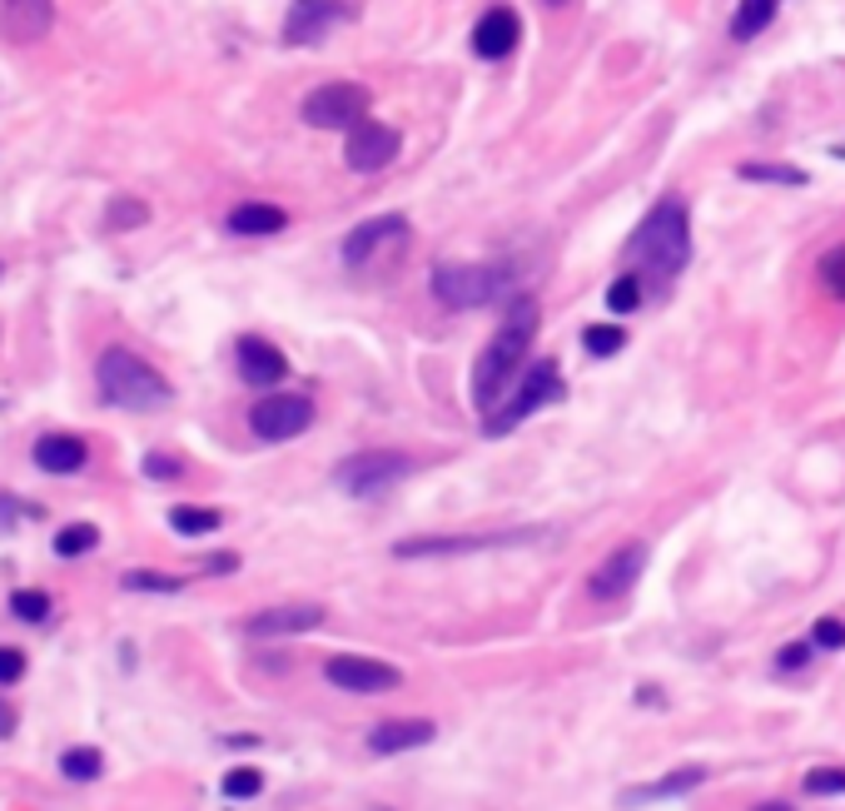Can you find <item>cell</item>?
<instances>
[{
    "instance_id": "obj_1",
    "label": "cell",
    "mask_w": 845,
    "mask_h": 811,
    "mask_svg": "<svg viewBox=\"0 0 845 811\" xmlns=\"http://www.w3.org/2000/svg\"><path fill=\"white\" fill-rule=\"evenodd\" d=\"M532 339H538V304L522 299V304L508 309L502 329L488 339V349L473 364V409L483 413V419L508 399V383L522 379V359H528Z\"/></svg>"
},
{
    "instance_id": "obj_2",
    "label": "cell",
    "mask_w": 845,
    "mask_h": 811,
    "mask_svg": "<svg viewBox=\"0 0 845 811\" xmlns=\"http://www.w3.org/2000/svg\"><path fill=\"white\" fill-rule=\"evenodd\" d=\"M627 260L641 264L657 280H677L681 270L691 264V209L687 199L667 195L647 209V219L632 229L627 240Z\"/></svg>"
},
{
    "instance_id": "obj_3",
    "label": "cell",
    "mask_w": 845,
    "mask_h": 811,
    "mask_svg": "<svg viewBox=\"0 0 845 811\" xmlns=\"http://www.w3.org/2000/svg\"><path fill=\"white\" fill-rule=\"evenodd\" d=\"M95 383H100V399L110 403V409H125V413H155L175 399L165 373L155 364H145L140 354H130V349H120V344L105 349V354L95 359Z\"/></svg>"
},
{
    "instance_id": "obj_4",
    "label": "cell",
    "mask_w": 845,
    "mask_h": 811,
    "mask_svg": "<svg viewBox=\"0 0 845 811\" xmlns=\"http://www.w3.org/2000/svg\"><path fill=\"white\" fill-rule=\"evenodd\" d=\"M558 399H562V373L552 359H538V364L522 369V379L512 383V393L483 419V433L488 439H502V433H512L522 419H532L538 409H548V403H558Z\"/></svg>"
},
{
    "instance_id": "obj_5",
    "label": "cell",
    "mask_w": 845,
    "mask_h": 811,
    "mask_svg": "<svg viewBox=\"0 0 845 811\" xmlns=\"http://www.w3.org/2000/svg\"><path fill=\"white\" fill-rule=\"evenodd\" d=\"M512 274L498 264H438L433 270V299L448 309H483L508 299Z\"/></svg>"
},
{
    "instance_id": "obj_6",
    "label": "cell",
    "mask_w": 845,
    "mask_h": 811,
    "mask_svg": "<svg viewBox=\"0 0 845 811\" xmlns=\"http://www.w3.org/2000/svg\"><path fill=\"white\" fill-rule=\"evenodd\" d=\"M298 115L314 130H353L358 120H369V90L358 80H328L304 95V110Z\"/></svg>"
},
{
    "instance_id": "obj_7",
    "label": "cell",
    "mask_w": 845,
    "mask_h": 811,
    "mask_svg": "<svg viewBox=\"0 0 845 811\" xmlns=\"http://www.w3.org/2000/svg\"><path fill=\"white\" fill-rule=\"evenodd\" d=\"M409 458L393 453V448H373V453H353L348 463H338V488L348 498H383L389 488H399L409 478Z\"/></svg>"
},
{
    "instance_id": "obj_8",
    "label": "cell",
    "mask_w": 845,
    "mask_h": 811,
    "mask_svg": "<svg viewBox=\"0 0 845 811\" xmlns=\"http://www.w3.org/2000/svg\"><path fill=\"white\" fill-rule=\"evenodd\" d=\"M308 423H314V399H304V393H264L249 409V429L264 443L298 439V433H308Z\"/></svg>"
},
{
    "instance_id": "obj_9",
    "label": "cell",
    "mask_w": 845,
    "mask_h": 811,
    "mask_svg": "<svg viewBox=\"0 0 845 811\" xmlns=\"http://www.w3.org/2000/svg\"><path fill=\"white\" fill-rule=\"evenodd\" d=\"M324 677L334 682L338 692H358V697H369V692H393L403 687V672L379 663V657H358V653H338L324 663Z\"/></svg>"
},
{
    "instance_id": "obj_10",
    "label": "cell",
    "mask_w": 845,
    "mask_h": 811,
    "mask_svg": "<svg viewBox=\"0 0 845 811\" xmlns=\"http://www.w3.org/2000/svg\"><path fill=\"white\" fill-rule=\"evenodd\" d=\"M538 532H453V538H413L399 543L393 558H458V553H488V548H512V543H528Z\"/></svg>"
},
{
    "instance_id": "obj_11",
    "label": "cell",
    "mask_w": 845,
    "mask_h": 811,
    "mask_svg": "<svg viewBox=\"0 0 845 811\" xmlns=\"http://www.w3.org/2000/svg\"><path fill=\"white\" fill-rule=\"evenodd\" d=\"M399 130L393 125H383V120H358L348 130V145H344V159H348V169H358V175H373V169H383V165H393V155H399Z\"/></svg>"
},
{
    "instance_id": "obj_12",
    "label": "cell",
    "mask_w": 845,
    "mask_h": 811,
    "mask_svg": "<svg viewBox=\"0 0 845 811\" xmlns=\"http://www.w3.org/2000/svg\"><path fill=\"white\" fill-rule=\"evenodd\" d=\"M348 16H353V6H344V0H294L288 20H284V40L288 46H314V40H324L328 30Z\"/></svg>"
},
{
    "instance_id": "obj_13",
    "label": "cell",
    "mask_w": 845,
    "mask_h": 811,
    "mask_svg": "<svg viewBox=\"0 0 845 811\" xmlns=\"http://www.w3.org/2000/svg\"><path fill=\"white\" fill-rule=\"evenodd\" d=\"M50 26H56V0H0V40L10 46L46 40Z\"/></svg>"
},
{
    "instance_id": "obj_14",
    "label": "cell",
    "mask_w": 845,
    "mask_h": 811,
    "mask_svg": "<svg viewBox=\"0 0 845 811\" xmlns=\"http://www.w3.org/2000/svg\"><path fill=\"white\" fill-rule=\"evenodd\" d=\"M647 573V548L641 543H627V548H617L612 558L597 563L592 573V597H602V603H617V597H627L637 588V578Z\"/></svg>"
},
{
    "instance_id": "obj_15",
    "label": "cell",
    "mask_w": 845,
    "mask_h": 811,
    "mask_svg": "<svg viewBox=\"0 0 845 811\" xmlns=\"http://www.w3.org/2000/svg\"><path fill=\"white\" fill-rule=\"evenodd\" d=\"M399 240H409V219H403V215H379V219L353 224L348 240H344V264H348V270H363V264H369L383 244H399Z\"/></svg>"
},
{
    "instance_id": "obj_16",
    "label": "cell",
    "mask_w": 845,
    "mask_h": 811,
    "mask_svg": "<svg viewBox=\"0 0 845 811\" xmlns=\"http://www.w3.org/2000/svg\"><path fill=\"white\" fill-rule=\"evenodd\" d=\"M234 359H239V379L249 383V389H274V383L288 379V359L259 334H244L239 349H234Z\"/></svg>"
},
{
    "instance_id": "obj_17",
    "label": "cell",
    "mask_w": 845,
    "mask_h": 811,
    "mask_svg": "<svg viewBox=\"0 0 845 811\" xmlns=\"http://www.w3.org/2000/svg\"><path fill=\"white\" fill-rule=\"evenodd\" d=\"M30 458H36L40 473L70 478V473H80V468L90 463V443H85L80 433H40L36 448H30Z\"/></svg>"
},
{
    "instance_id": "obj_18",
    "label": "cell",
    "mask_w": 845,
    "mask_h": 811,
    "mask_svg": "<svg viewBox=\"0 0 845 811\" xmlns=\"http://www.w3.org/2000/svg\"><path fill=\"white\" fill-rule=\"evenodd\" d=\"M518 40H522V20H518V10H508V6L483 10V20L473 26V50L483 60H508L512 50H518Z\"/></svg>"
},
{
    "instance_id": "obj_19",
    "label": "cell",
    "mask_w": 845,
    "mask_h": 811,
    "mask_svg": "<svg viewBox=\"0 0 845 811\" xmlns=\"http://www.w3.org/2000/svg\"><path fill=\"white\" fill-rule=\"evenodd\" d=\"M324 623V607L318 603H288V607H264L244 623L249 637H288V633H308V627Z\"/></svg>"
},
{
    "instance_id": "obj_20",
    "label": "cell",
    "mask_w": 845,
    "mask_h": 811,
    "mask_svg": "<svg viewBox=\"0 0 845 811\" xmlns=\"http://www.w3.org/2000/svg\"><path fill=\"white\" fill-rule=\"evenodd\" d=\"M438 737V727L428 717H403V722H379L369 732V752L373 756H399V752H419Z\"/></svg>"
},
{
    "instance_id": "obj_21",
    "label": "cell",
    "mask_w": 845,
    "mask_h": 811,
    "mask_svg": "<svg viewBox=\"0 0 845 811\" xmlns=\"http://www.w3.org/2000/svg\"><path fill=\"white\" fill-rule=\"evenodd\" d=\"M288 224V215L279 205H259V199H249V205H234L229 219H224V229L239 234V240H264V234H279Z\"/></svg>"
},
{
    "instance_id": "obj_22",
    "label": "cell",
    "mask_w": 845,
    "mask_h": 811,
    "mask_svg": "<svg viewBox=\"0 0 845 811\" xmlns=\"http://www.w3.org/2000/svg\"><path fill=\"white\" fill-rule=\"evenodd\" d=\"M706 782V766H681V772H667L661 782L651 786H632V792L622 797V807H637V802H667V797H687L691 786Z\"/></svg>"
},
{
    "instance_id": "obj_23",
    "label": "cell",
    "mask_w": 845,
    "mask_h": 811,
    "mask_svg": "<svg viewBox=\"0 0 845 811\" xmlns=\"http://www.w3.org/2000/svg\"><path fill=\"white\" fill-rule=\"evenodd\" d=\"M169 528H175L179 538H209V532L224 528V514H219V508H189V504H179V508H169Z\"/></svg>"
},
{
    "instance_id": "obj_24",
    "label": "cell",
    "mask_w": 845,
    "mask_h": 811,
    "mask_svg": "<svg viewBox=\"0 0 845 811\" xmlns=\"http://www.w3.org/2000/svg\"><path fill=\"white\" fill-rule=\"evenodd\" d=\"M105 772V752L100 746H66V752H60V776H66V782H95V776Z\"/></svg>"
},
{
    "instance_id": "obj_25",
    "label": "cell",
    "mask_w": 845,
    "mask_h": 811,
    "mask_svg": "<svg viewBox=\"0 0 845 811\" xmlns=\"http://www.w3.org/2000/svg\"><path fill=\"white\" fill-rule=\"evenodd\" d=\"M736 175H741L746 185H786V189L806 185V169H796V165H766V159H746Z\"/></svg>"
},
{
    "instance_id": "obj_26",
    "label": "cell",
    "mask_w": 845,
    "mask_h": 811,
    "mask_svg": "<svg viewBox=\"0 0 845 811\" xmlns=\"http://www.w3.org/2000/svg\"><path fill=\"white\" fill-rule=\"evenodd\" d=\"M100 538H105V532L95 528V522H66V528L56 532V543H50V548H56V558H85V553L100 548Z\"/></svg>"
},
{
    "instance_id": "obj_27",
    "label": "cell",
    "mask_w": 845,
    "mask_h": 811,
    "mask_svg": "<svg viewBox=\"0 0 845 811\" xmlns=\"http://www.w3.org/2000/svg\"><path fill=\"white\" fill-rule=\"evenodd\" d=\"M776 6L780 0H741V6H736V20H731V36L736 40L762 36V30L776 20Z\"/></svg>"
},
{
    "instance_id": "obj_28",
    "label": "cell",
    "mask_w": 845,
    "mask_h": 811,
    "mask_svg": "<svg viewBox=\"0 0 845 811\" xmlns=\"http://www.w3.org/2000/svg\"><path fill=\"white\" fill-rule=\"evenodd\" d=\"M10 617H16V623L40 627V623L56 617V603H50V593H40V588H16L10 593Z\"/></svg>"
},
{
    "instance_id": "obj_29",
    "label": "cell",
    "mask_w": 845,
    "mask_h": 811,
    "mask_svg": "<svg viewBox=\"0 0 845 811\" xmlns=\"http://www.w3.org/2000/svg\"><path fill=\"white\" fill-rule=\"evenodd\" d=\"M125 593H185V578L179 573H159V568H130L120 573Z\"/></svg>"
},
{
    "instance_id": "obj_30",
    "label": "cell",
    "mask_w": 845,
    "mask_h": 811,
    "mask_svg": "<svg viewBox=\"0 0 845 811\" xmlns=\"http://www.w3.org/2000/svg\"><path fill=\"white\" fill-rule=\"evenodd\" d=\"M219 792L229 797V802H254V797L264 792V772L259 766H229L219 782Z\"/></svg>"
},
{
    "instance_id": "obj_31",
    "label": "cell",
    "mask_w": 845,
    "mask_h": 811,
    "mask_svg": "<svg viewBox=\"0 0 845 811\" xmlns=\"http://www.w3.org/2000/svg\"><path fill=\"white\" fill-rule=\"evenodd\" d=\"M582 349H587V354H597V359L622 354V349H627V329H617V324H587L582 329Z\"/></svg>"
},
{
    "instance_id": "obj_32",
    "label": "cell",
    "mask_w": 845,
    "mask_h": 811,
    "mask_svg": "<svg viewBox=\"0 0 845 811\" xmlns=\"http://www.w3.org/2000/svg\"><path fill=\"white\" fill-rule=\"evenodd\" d=\"M145 219H149V205L145 199H130V195H115L110 209H105V229H115V234L135 229V224H145Z\"/></svg>"
},
{
    "instance_id": "obj_33",
    "label": "cell",
    "mask_w": 845,
    "mask_h": 811,
    "mask_svg": "<svg viewBox=\"0 0 845 811\" xmlns=\"http://www.w3.org/2000/svg\"><path fill=\"white\" fill-rule=\"evenodd\" d=\"M607 309H612V314H632V309H641V274H617L612 290H607Z\"/></svg>"
},
{
    "instance_id": "obj_34",
    "label": "cell",
    "mask_w": 845,
    "mask_h": 811,
    "mask_svg": "<svg viewBox=\"0 0 845 811\" xmlns=\"http://www.w3.org/2000/svg\"><path fill=\"white\" fill-rule=\"evenodd\" d=\"M26 518H40V508H30L26 498H16V494H6V488H0V538H6V532H16Z\"/></svg>"
},
{
    "instance_id": "obj_35",
    "label": "cell",
    "mask_w": 845,
    "mask_h": 811,
    "mask_svg": "<svg viewBox=\"0 0 845 811\" xmlns=\"http://www.w3.org/2000/svg\"><path fill=\"white\" fill-rule=\"evenodd\" d=\"M140 468H145V478H155V483H169V478L185 473V458H175V453H145Z\"/></svg>"
},
{
    "instance_id": "obj_36",
    "label": "cell",
    "mask_w": 845,
    "mask_h": 811,
    "mask_svg": "<svg viewBox=\"0 0 845 811\" xmlns=\"http://www.w3.org/2000/svg\"><path fill=\"white\" fill-rule=\"evenodd\" d=\"M806 792L810 797H841L845 792V772L841 766H816V772L806 776Z\"/></svg>"
},
{
    "instance_id": "obj_37",
    "label": "cell",
    "mask_w": 845,
    "mask_h": 811,
    "mask_svg": "<svg viewBox=\"0 0 845 811\" xmlns=\"http://www.w3.org/2000/svg\"><path fill=\"white\" fill-rule=\"evenodd\" d=\"M26 677V653L10 643H0V687H16V682Z\"/></svg>"
},
{
    "instance_id": "obj_38",
    "label": "cell",
    "mask_w": 845,
    "mask_h": 811,
    "mask_svg": "<svg viewBox=\"0 0 845 811\" xmlns=\"http://www.w3.org/2000/svg\"><path fill=\"white\" fill-rule=\"evenodd\" d=\"M821 280H826V290H831V294H841V299H845V244H841V250H831L826 260H821Z\"/></svg>"
},
{
    "instance_id": "obj_39",
    "label": "cell",
    "mask_w": 845,
    "mask_h": 811,
    "mask_svg": "<svg viewBox=\"0 0 845 811\" xmlns=\"http://www.w3.org/2000/svg\"><path fill=\"white\" fill-rule=\"evenodd\" d=\"M810 643L826 647V653H841V647H845V623H841V617H821L816 633H810Z\"/></svg>"
},
{
    "instance_id": "obj_40",
    "label": "cell",
    "mask_w": 845,
    "mask_h": 811,
    "mask_svg": "<svg viewBox=\"0 0 845 811\" xmlns=\"http://www.w3.org/2000/svg\"><path fill=\"white\" fill-rule=\"evenodd\" d=\"M810 653H816V643H786V647H780L776 663H780V672H796V667H806V663H810Z\"/></svg>"
},
{
    "instance_id": "obj_41",
    "label": "cell",
    "mask_w": 845,
    "mask_h": 811,
    "mask_svg": "<svg viewBox=\"0 0 845 811\" xmlns=\"http://www.w3.org/2000/svg\"><path fill=\"white\" fill-rule=\"evenodd\" d=\"M16 707H10V702L6 697H0V742H10V737H16Z\"/></svg>"
},
{
    "instance_id": "obj_42",
    "label": "cell",
    "mask_w": 845,
    "mask_h": 811,
    "mask_svg": "<svg viewBox=\"0 0 845 811\" xmlns=\"http://www.w3.org/2000/svg\"><path fill=\"white\" fill-rule=\"evenodd\" d=\"M239 568V558H234V553H209L205 558V573H234Z\"/></svg>"
},
{
    "instance_id": "obj_43",
    "label": "cell",
    "mask_w": 845,
    "mask_h": 811,
    "mask_svg": "<svg viewBox=\"0 0 845 811\" xmlns=\"http://www.w3.org/2000/svg\"><path fill=\"white\" fill-rule=\"evenodd\" d=\"M229 746H259V737H254V732H234V737H224Z\"/></svg>"
},
{
    "instance_id": "obj_44",
    "label": "cell",
    "mask_w": 845,
    "mask_h": 811,
    "mask_svg": "<svg viewBox=\"0 0 845 811\" xmlns=\"http://www.w3.org/2000/svg\"><path fill=\"white\" fill-rule=\"evenodd\" d=\"M756 811H790L786 802H766V807H756Z\"/></svg>"
},
{
    "instance_id": "obj_45",
    "label": "cell",
    "mask_w": 845,
    "mask_h": 811,
    "mask_svg": "<svg viewBox=\"0 0 845 811\" xmlns=\"http://www.w3.org/2000/svg\"><path fill=\"white\" fill-rule=\"evenodd\" d=\"M542 6H562V0H542Z\"/></svg>"
},
{
    "instance_id": "obj_46",
    "label": "cell",
    "mask_w": 845,
    "mask_h": 811,
    "mask_svg": "<svg viewBox=\"0 0 845 811\" xmlns=\"http://www.w3.org/2000/svg\"><path fill=\"white\" fill-rule=\"evenodd\" d=\"M0 274H6V264H0Z\"/></svg>"
}]
</instances>
